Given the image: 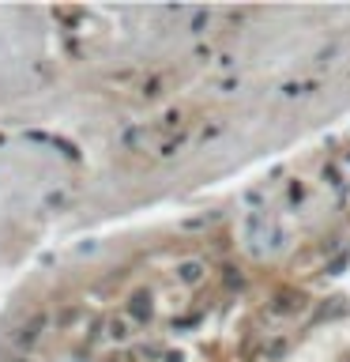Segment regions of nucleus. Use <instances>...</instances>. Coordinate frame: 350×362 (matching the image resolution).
<instances>
[{"instance_id":"39448f33","label":"nucleus","mask_w":350,"mask_h":362,"mask_svg":"<svg viewBox=\"0 0 350 362\" xmlns=\"http://www.w3.org/2000/svg\"><path fill=\"white\" fill-rule=\"evenodd\" d=\"M177 279H181V283H200V279H203V264L200 261H184L181 268H177Z\"/></svg>"},{"instance_id":"6e6552de","label":"nucleus","mask_w":350,"mask_h":362,"mask_svg":"<svg viewBox=\"0 0 350 362\" xmlns=\"http://www.w3.org/2000/svg\"><path fill=\"white\" fill-rule=\"evenodd\" d=\"M181 144H184V136H173L169 144L158 147V155H162V159H169V155H177V151H181Z\"/></svg>"},{"instance_id":"f8f14e48","label":"nucleus","mask_w":350,"mask_h":362,"mask_svg":"<svg viewBox=\"0 0 350 362\" xmlns=\"http://www.w3.org/2000/svg\"><path fill=\"white\" fill-rule=\"evenodd\" d=\"M271 309H275V313H290V309H294V302H290V298H275V305H271Z\"/></svg>"},{"instance_id":"9b49d317","label":"nucleus","mask_w":350,"mask_h":362,"mask_svg":"<svg viewBox=\"0 0 350 362\" xmlns=\"http://www.w3.org/2000/svg\"><path fill=\"white\" fill-rule=\"evenodd\" d=\"M110 332H113V340H125V336H128V324H125V321H113Z\"/></svg>"},{"instance_id":"20e7f679","label":"nucleus","mask_w":350,"mask_h":362,"mask_svg":"<svg viewBox=\"0 0 350 362\" xmlns=\"http://www.w3.org/2000/svg\"><path fill=\"white\" fill-rule=\"evenodd\" d=\"M211 19H215L211 8H196V12H188V30H192V34H203V27H207Z\"/></svg>"},{"instance_id":"0eeeda50","label":"nucleus","mask_w":350,"mask_h":362,"mask_svg":"<svg viewBox=\"0 0 350 362\" xmlns=\"http://www.w3.org/2000/svg\"><path fill=\"white\" fill-rule=\"evenodd\" d=\"M140 140H143V129H125L121 132V144L125 147H140Z\"/></svg>"},{"instance_id":"f257e3e1","label":"nucleus","mask_w":350,"mask_h":362,"mask_svg":"<svg viewBox=\"0 0 350 362\" xmlns=\"http://www.w3.org/2000/svg\"><path fill=\"white\" fill-rule=\"evenodd\" d=\"M30 140H34V144H45V147H56L64 159H79L75 144H68V140H56V136H49V132H30Z\"/></svg>"},{"instance_id":"7ed1b4c3","label":"nucleus","mask_w":350,"mask_h":362,"mask_svg":"<svg viewBox=\"0 0 350 362\" xmlns=\"http://www.w3.org/2000/svg\"><path fill=\"white\" fill-rule=\"evenodd\" d=\"M42 328H45V317H34L27 328H23V332L15 336V343H19V347H30V343L38 340V332H42Z\"/></svg>"},{"instance_id":"423d86ee","label":"nucleus","mask_w":350,"mask_h":362,"mask_svg":"<svg viewBox=\"0 0 350 362\" xmlns=\"http://www.w3.org/2000/svg\"><path fill=\"white\" fill-rule=\"evenodd\" d=\"M132 317L136 321L151 317V298H147V294H136V298H132Z\"/></svg>"},{"instance_id":"ddd939ff","label":"nucleus","mask_w":350,"mask_h":362,"mask_svg":"<svg viewBox=\"0 0 350 362\" xmlns=\"http://www.w3.org/2000/svg\"><path fill=\"white\" fill-rule=\"evenodd\" d=\"M158 87H162V83H158V79H151V83L143 87V98H154V95H158Z\"/></svg>"},{"instance_id":"9d476101","label":"nucleus","mask_w":350,"mask_h":362,"mask_svg":"<svg viewBox=\"0 0 350 362\" xmlns=\"http://www.w3.org/2000/svg\"><path fill=\"white\" fill-rule=\"evenodd\" d=\"M226 287H234V290L241 287V272L238 268H226Z\"/></svg>"},{"instance_id":"1a4fd4ad","label":"nucleus","mask_w":350,"mask_h":362,"mask_svg":"<svg viewBox=\"0 0 350 362\" xmlns=\"http://www.w3.org/2000/svg\"><path fill=\"white\" fill-rule=\"evenodd\" d=\"M181 125V110H169L166 117H162V129H177Z\"/></svg>"},{"instance_id":"f03ea898","label":"nucleus","mask_w":350,"mask_h":362,"mask_svg":"<svg viewBox=\"0 0 350 362\" xmlns=\"http://www.w3.org/2000/svg\"><path fill=\"white\" fill-rule=\"evenodd\" d=\"M264 230H267V219L264 215H249V223H245V234H249V249H256V253H264Z\"/></svg>"},{"instance_id":"4468645a","label":"nucleus","mask_w":350,"mask_h":362,"mask_svg":"<svg viewBox=\"0 0 350 362\" xmlns=\"http://www.w3.org/2000/svg\"><path fill=\"white\" fill-rule=\"evenodd\" d=\"M166 362H181V351H169V355H166Z\"/></svg>"}]
</instances>
